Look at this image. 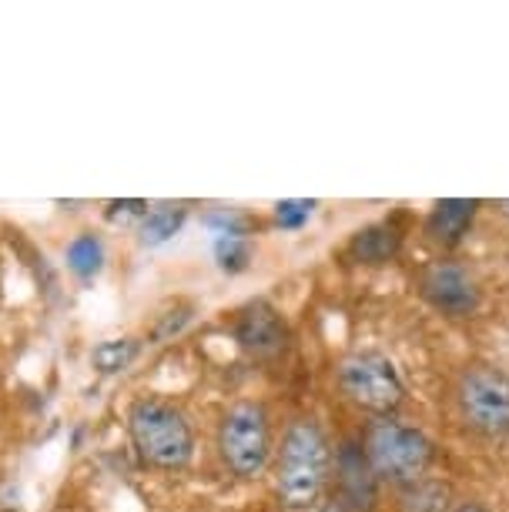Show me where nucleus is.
Here are the masks:
<instances>
[{"instance_id": "obj_23", "label": "nucleus", "mask_w": 509, "mask_h": 512, "mask_svg": "<svg viewBox=\"0 0 509 512\" xmlns=\"http://www.w3.org/2000/svg\"><path fill=\"white\" fill-rule=\"evenodd\" d=\"M0 512H17V509H0Z\"/></svg>"}, {"instance_id": "obj_16", "label": "nucleus", "mask_w": 509, "mask_h": 512, "mask_svg": "<svg viewBox=\"0 0 509 512\" xmlns=\"http://www.w3.org/2000/svg\"><path fill=\"white\" fill-rule=\"evenodd\" d=\"M211 251H215V262L225 275H242L252 265V241H248V235H215Z\"/></svg>"}, {"instance_id": "obj_3", "label": "nucleus", "mask_w": 509, "mask_h": 512, "mask_svg": "<svg viewBox=\"0 0 509 512\" xmlns=\"http://www.w3.org/2000/svg\"><path fill=\"white\" fill-rule=\"evenodd\" d=\"M372 476L392 489H406L412 482L426 479L436 462V442L419 425L402 422L399 415L369 419L359 439Z\"/></svg>"}, {"instance_id": "obj_8", "label": "nucleus", "mask_w": 509, "mask_h": 512, "mask_svg": "<svg viewBox=\"0 0 509 512\" xmlns=\"http://www.w3.org/2000/svg\"><path fill=\"white\" fill-rule=\"evenodd\" d=\"M235 342L248 359L255 362H275L288 352V342H292V332H288V322L278 308L268 302V298H252L248 305L238 308L235 315Z\"/></svg>"}, {"instance_id": "obj_18", "label": "nucleus", "mask_w": 509, "mask_h": 512, "mask_svg": "<svg viewBox=\"0 0 509 512\" xmlns=\"http://www.w3.org/2000/svg\"><path fill=\"white\" fill-rule=\"evenodd\" d=\"M148 201L141 198H121V201H108L104 205V221L114 228H138L144 215H148Z\"/></svg>"}, {"instance_id": "obj_21", "label": "nucleus", "mask_w": 509, "mask_h": 512, "mask_svg": "<svg viewBox=\"0 0 509 512\" xmlns=\"http://www.w3.org/2000/svg\"><path fill=\"white\" fill-rule=\"evenodd\" d=\"M315 512H349V509H345L339 499H329V502H322V506L315 509Z\"/></svg>"}, {"instance_id": "obj_1", "label": "nucleus", "mask_w": 509, "mask_h": 512, "mask_svg": "<svg viewBox=\"0 0 509 512\" xmlns=\"http://www.w3.org/2000/svg\"><path fill=\"white\" fill-rule=\"evenodd\" d=\"M332 442L315 415H295L272 456L275 496L285 512H315L332 479Z\"/></svg>"}, {"instance_id": "obj_19", "label": "nucleus", "mask_w": 509, "mask_h": 512, "mask_svg": "<svg viewBox=\"0 0 509 512\" xmlns=\"http://www.w3.org/2000/svg\"><path fill=\"white\" fill-rule=\"evenodd\" d=\"M191 315H195V308H191V305H178L175 312H165L155 322V328H151V342H165V338L178 335L181 328L191 322Z\"/></svg>"}, {"instance_id": "obj_9", "label": "nucleus", "mask_w": 509, "mask_h": 512, "mask_svg": "<svg viewBox=\"0 0 509 512\" xmlns=\"http://www.w3.org/2000/svg\"><path fill=\"white\" fill-rule=\"evenodd\" d=\"M332 472H335V489H339V499L349 512H369L376 506V492H379V479L372 476L366 452L355 439L339 442L332 459Z\"/></svg>"}, {"instance_id": "obj_6", "label": "nucleus", "mask_w": 509, "mask_h": 512, "mask_svg": "<svg viewBox=\"0 0 509 512\" xmlns=\"http://www.w3.org/2000/svg\"><path fill=\"white\" fill-rule=\"evenodd\" d=\"M453 402L463 425L479 439L509 436V372L493 362H469L456 379Z\"/></svg>"}, {"instance_id": "obj_12", "label": "nucleus", "mask_w": 509, "mask_h": 512, "mask_svg": "<svg viewBox=\"0 0 509 512\" xmlns=\"http://www.w3.org/2000/svg\"><path fill=\"white\" fill-rule=\"evenodd\" d=\"M188 218V208L185 205H175V201H161V205H151L148 215L138 225V241L144 248H158L171 241L181 231Z\"/></svg>"}, {"instance_id": "obj_14", "label": "nucleus", "mask_w": 509, "mask_h": 512, "mask_svg": "<svg viewBox=\"0 0 509 512\" xmlns=\"http://www.w3.org/2000/svg\"><path fill=\"white\" fill-rule=\"evenodd\" d=\"M64 258H67V268H71L74 278H81V282H91V278H98L101 268H104V245H101L98 235L84 231V235L71 238V245H67Z\"/></svg>"}, {"instance_id": "obj_4", "label": "nucleus", "mask_w": 509, "mask_h": 512, "mask_svg": "<svg viewBox=\"0 0 509 512\" xmlns=\"http://www.w3.org/2000/svg\"><path fill=\"white\" fill-rule=\"evenodd\" d=\"M335 382L339 392L355 409L369 412L372 419L396 415L406 402V379L396 359L379 349H355L342 355L335 365Z\"/></svg>"}, {"instance_id": "obj_10", "label": "nucleus", "mask_w": 509, "mask_h": 512, "mask_svg": "<svg viewBox=\"0 0 509 512\" xmlns=\"http://www.w3.org/2000/svg\"><path fill=\"white\" fill-rule=\"evenodd\" d=\"M402 245H406V228L399 225V218H382V221H372L366 228H359L355 235H349L342 255L355 265L376 268V265L396 262Z\"/></svg>"}, {"instance_id": "obj_22", "label": "nucleus", "mask_w": 509, "mask_h": 512, "mask_svg": "<svg viewBox=\"0 0 509 512\" xmlns=\"http://www.w3.org/2000/svg\"><path fill=\"white\" fill-rule=\"evenodd\" d=\"M496 208H499V215L509 218V198H506V201H496Z\"/></svg>"}, {"instance_id": "obj_17", "label": "nucleus", "mask_w": 509, "mask_h": 512, "mask_svg": "<svg viewBox=\"0 0 509 512\" xmlns=\"http://www.w3.org/2000/svg\"><path fill=\"white\" fill-rule=\"evenodd\" d=\"M319 201L312 198H288V201H278L275 205V225L282 231H299L302 225H309Z\"/></svg>"}, {"instance_id": "obj_13", "label": "nucleus", "mask_w": 509, "mask_h": 512, "mask_svg": "<svg viewBox=\"0 0 509 512\" xmlns=\"http://www.w3.org/2000/svg\"><path fill=\"white\" fill-rule=\"evenodd\" d=\"M399 506L402 512H449L453 509V499H449L446 482L426 476L406 489H399Z\"/></svg>"}, {"instance_id": "obj_5", "label": "nucleus", "mask_w": 509, "mask_h": 512, "mask_svg": "<svg viewBox=\"0 0 509 512\" xmlns=\"http://www.w3.org/2000/svg\"><path fill=\"white\" fill-rule=\"evenodd\" d=\"M218 456L238 479H258L272 466V419H268V409L262 402L245 399L228 405L222 422H218Z\"/></svg>"}, {"instance_id": "obj_15", "label": "nucleus", "mask_w": 509, "mask_h": 512, "mask_svg": "<svg viewBox=\"0 0 509 512\" xmlns=\"http://www.w3.org/2000/svg\"><path fill=\"white\" fill-rule=\"evenodd\" d=\"M138 355H141V342H138V338H131V335H124V338H108V342L94 345L91 365H94V369H98L101 375H118V372H124V369H131Z\"/></svg>"}, {"instance_id": "obj_20", "label": "nucleus", "mask_w": 509, "mask_h": 512, "mask_svg": "<svg viewBox=\"0 0 509 512\" xmlns=\"http://www.w3.org/2000/svg\"><path fill=\"white\" fill-rule=\"evenodd\" d=\"M449 512H493L486 506V502H479V499H463V502H456Z\"/></svg>"}, {"instance_id": "obj_11", "label": "nucleus", "mask_w": 509, "mask_h": 512, "mask_svg": "<svg viewBox=\"0 0 509 512\" xmlns=\"http://www.w3.org/2000/svg\"><path fill=\"white\" fill-rule=\"evenodd\" d=\"M479 215V201L476 198H443L429 208L426 221H422V231H426L429 241L443 248H456L463 245V238L469 235L473 221Z\"/></svg>"}, {"instance_id": "obj_2", "label": "nucleus", "mask_w": 509, "mask_h": 512, "mask_svg": "<svg viewBox=\"0 0 509 512\" xmlns=\"http://www.w3.org/2000/svg\"><path fill=\"white\" fill-rule=\"evenodd\" d=\"M128 439L144 466L181 472L195 459V429L175 402L144 395L128 405Z\"/></svg>"}, {"instance_id": "obj_7", "label": "nucleus", "mask_w": 509, "mask_h": 512, "mask_svg": "<svg viewBox=\"0 0 509 512\" xmlns=\"http://www.w3.org/2000/svg\"><path fill=\"white\" fill-rule=\"evenodd\" d=\"M416 292L432 312L443 318H473L483 305V288H479L476 275L456 258H436L426 262L416 275Z\"/></svg>"}]
</instances>
